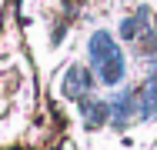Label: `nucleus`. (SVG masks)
Segmentation results:
<instances>
[{"label": "nucleus", "instance_id": "1", "mask_svg": "<svg viewBox=\"0 0 157 150\" xmlns=\"http://www.w3.org/2000/svg\"><path fill=\"white\" fill-rule=\"evenodd\" d=\"M87 54H90V63L97 70V80L107 84V87H117L127 73L124 54L117 47V40L107 33V30H94L90 33V43H87Z\"/></svg>", "mask_w": 157, "mask_h": 150}, {"label": "nucleus", "instance_id": "2", "mask_svg": "<svg viewBox=\"0 0 157 150\" xmlns=\"http://www.w3.org/2000/svg\"><path fill=\"white\" fill-rule=\"evenodd\" d=\"M90 90H94V77H90V70L87 67H80V63H74L70 70H67V77H63V97H70V100H84V97H90Z\"/></svg>", "mask_w": 157, "mask_h": 150}]
</instances>
